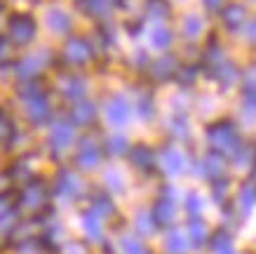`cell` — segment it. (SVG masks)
Masks as SVG:
<instances>
[{
    "mask_svg": "<svg viewBox=\"0 0 256 254\" xmlns=\"http://www.w3.org/2000/svg\"><path fill=\"white\" fill-rule=\"evenodd\" d=\"M207 141H210L212 151H216L221 155H235L242 148V139L238 134V127L230 120H221V123L212 125L207 130Z\"/></svg>",
    "mask_w": 256,
    "mask_h": 254,
    "instance_id": "6da1fadb",
    "label": "cell"
},
{
    "mask_svg": "<svg viewBox=\"0 0 256 254\" xmlns=\"http://www.w3.org/2000/svg\"><path fill=\"white\" fill-rule=\"evenodd\" d=\"M38 33V24L31 15H24V12H16L8 19V38L14 43V45H28L33 43Z\"/></svg>",
    "mask_w": 256,
    "mask_h": 254,
    "instance_id": "7a4b0ae2",
    "label": "cell"
},
{
    "mask_svg": "<svg viewBox=\"0 0 256 254\" xmlns=\"http://www.w3.org/2000/svg\"><path fill=\"white\" fill-rule=\"evenodd\" d=\"M22 97H24V104H26V116H28V120L36 125L45 123L47 118H50V104H47L42 90L31 87V90L22 92Z\"/></svg>",
    "mask_w": 256,
    "mask_h": 254,
    "instance_id": "3957f363",
    "label": "cell"
},
{
    "mask_svg": "<svg viewBox=\"0 0 256 254\" xmlns=\"http://www.w3.org/2000/svg\"><path fill=\"white\" fill-rule=\"evenodd\" d=\"M47 202V191L45 186L40 184V181H26V188H24L22 198H19V207L26 209V212H40V209L45 207Z\"/></svg>",
    "mask_w": 256,
    "mask_h": 254,
    "instance_id": "277c9868",
    "label": "cell"
},
{
    "mask_svg": "<svg viewBox=\"0 0 256 254\" xmlns=\"http://www.w3.org/2000/svg\"><path fill=\"white\" fill-rule=\"evenodd\" d=\"M94 57L90 43L82 38H68L66 45H64V62L70 64V66H82Z\"/></svg>",
    "mask_w": 256,
    "mask_h": 254,
    "instance_id": "5b68a950",
    "label": "cell"
},
{
    "mask_svg": "<svg viewBox=\"0 0 256 254\" xmlns=\"http://www.w3.org/2000/svg\"><path fill=\"white\" fill-rule=\"evenodd\" d=\"M160 165H162V169L167 174H172V177L184 174V172H186V155L181 153L178 148L167 146V148H162V153H160Z\"/></svg>",
    "mask_w": 256,
    "mask_h": 254,
    "instance_id": "8992f818",
    "label": "cell"
},
{
    "mask_svg": "<svg viewBox=\"0 0 256 254\" xmlns=\"http://www.w3.org/2000/svg\"><path fill=\"white\" fill-rule=\"evenodd\" d=\"M73 139H76V130H73V125L70 123H56L50 132V146L52 151L56 153H62L66 148L73 144Z\"/></svg>",
    "mask_w": 256,
    "mask_h": 254,
    "instance_id": "52a82bcc",
    "label": "cell"
},
{
    "mask_svg": "<svg viewBox=\"0 0 256 254\" xmlns=\"http://www.w3.org/2000/svg\"><path fill=\"white\" fill-rule=\"evenodd\" d=\"M47 64V52L42 50V52H33V54H26L22 62H19V66H16V71H19V76L26 78V80H31V78H36L40 73V71L45 69Z\"/></svg>",
    "mask_w": 256,
    "mask_h": 254,
    "instance_id": "ba28073f",
    "label": "cell"
},
{
    "mask_svg": "<svg viewBox=\"0 0 256 254\" xmlns=\"http://www.w3.org/2000/svg\"><path fill=\"white\" fill-rule=\"evenodd\" d=\"M130 162L134 165V169H139L144 174H150L153 167H156V153L150 151V146L146 144H139L130 151Z\"/></svg>",
    "mask_w": 256,
    "mask_h": 254,
    "instance_id": "9c48e42d",
    "label": "cell"
},
{
    "mask_svg": "<svg viewBox=\"0 0 256 254\" xmlns=\"http://www.w3.org/2000/svg\"><path fill=\"white\" fill-rule=\"evenodd\" d=\"M176 71H178L176 69V59H174L172 54H162V57H158L156 62L150 64L148 73H150V78H153L156 83H164V80H170Z\"/></svg>",
    "mask_w": 256,
    "mask_h": 254,
    "instance_id": "30bf717a",
    "label": "cell"
},
{
    "mask_svg": "<svg viewBox=\"0 0 256 254\" xmlns=\"http://www.w3.org/2000/svg\"><path fill=\"white\" fill-rule=\"evenodd\" d=\"M76 162H78L80 169H96L101 162V151L94 141H82L78 148V155H76Z\"/></svg>",
    "mask_w": 256,
    "mask_h": 254,
    "instance_id": "8fae6325",
    "label": "cell"
},
{
    "mask_svg": "<svg viewBox=\"0 0 256 254\" xmlns=\"http://www.w3.org/2000/svg\"><path fill=\"white\" fill-rule=\"evenodd\" d=\"M56 188H59V193H62L64 198H78L80 193H82V181L78 179L76 172L62 169L59 179H56Z\"/></svg>",
    "mask_w": 256,
    "mask_h": 254,
    "instance_id": "7c38bea8",
    "label": "cell"
},
{
    "mask_svg": "<svg viewBox=\"0 0 256 254\" xmlns=\"http://www.w3.org/2000/svg\"><path fill=\"white\" fill-rule=\"evenodd\" d=\"M45 24L47 29L56 36H66L70 31V17L68 12H64L62 8H50L45 15Z\"/></svg>",
    "mask_w": 256,
    "mask_h": 254,
    "instance_id": "4fadbf2b",
    "label": "cell"
},
{
    "mask_svg": "<svg viewBox=\"0 0 256 254\" xmlns=\"http://www.w3.org/2000/svg\"><path fill=\"white\" fill-rule=\"evenodd\" d=\"M106 118H108L116 127H122V125L130 120V106H127L124 97L118 94V97H113V99L106 104Z\"/></svg>",
    "mask_w": 256,
    "mask_h": 254,
    "instance_id": "5bb4252c",
    "label": "cell"
},
{
    "mask_svg": "<svg viewBox=\"0 0 256 254\" xmlns=\"http://www.w3.org/2000/svg\"><path fill=\"white\" fill-rule=\"evenodd\" d=\"M221 22H224L226 29L238 31V29H242L244 22H247V10L242 8V5H238V3H230V5H226V8L221 10Z\"/></svg>",
    "mask_w": 256,
    "mask_h": 254,
    "instance_id": "9a60e30c",
    "label": "cell"
},
{
    "mask_svg": "<svg viewBox=\"0 0 256 254\" xmlns=\"http://www.w3.org/2000/svg\"><path fill=\"white\" fill-rule=\"evenodd\" d=\"M202 174L212 181H216V179H224L226 174V158L216 151H212L210 155H204V160H202Z\"/></svg>",
    "mask_w": 256,
    "mask_h": 254,
    "instance_id": "2e32d148",
    "label": "cell"
},
{
    "mask_svg": "<svg viewBox=\"0 0 256 254\" xmlns=\"http://www.w3.org/2000/svg\"><path fill=\"white\" fill-rule=\"evenodd\" d=\"M76 5L92 19H106L110 15V0H76Z\"/></svg>",
    "mask_w": 256,
    "mask_h": 254,
    "instance_id": "e0dca14e",
    "label": "cell"
},
{
    "mask_svg": "<svg viewBox=\"0 0 256 254\" xmlns=\"http://www.w3.org/2000/svg\"><path fill=\"white\" fill-rule=\"evenodd\" d=\"M242 116L247 120H256V78L249 76L242 90Z\"/></svg>",
    "mask_w": 256,
    "mask_h": 254,
    "instance_id": "ac0fdd59",
    "label": "cell"
},
{
    "mask_svg": "<svg viewBox=\"0 0 256 254\" xmlns=\"http://www.w3.org/2000/svg\"><path fill=\"white\" fill-rule=\"evenodd\" d=\"M153 219H156L158 226H172L174 219H176V207L170 198H160L153 207Z\"/></svg>",
    "mask_w": 256,
    "mask_h": 254,
    "instance_id": "d6986e66",
    "label": "cell"
},
{
    "mask_svg": "<svg viewBox=\"0 0 256 254\" xmlns=\"http://www.w3.org/2000/svg\"><path fill=\"white\" fill-rule=\"evenodd\" d=\"M207 240H210V233H207L204 221H202L200 216H193L190 223H188V242H190V247L207 245Z\"/></svg>",
    "mask_w": 256,
    "mask_h": 254,
    "instance_id": "ffe728a7",
    "label": "cell"
},
{
    "mask_svg": "<svg viewBox=\"0 0 256 254\" xmlns=\"http://www.w3.org/2000/svg\"><path fill=\"white\" fill-rule=\"evenodd\" d=\"M62 94L70 101H80L85 97V83L76 76H64L62 78Z\"/></svg>",
    "mask_w": 256,
    "mask_h": 254,
    "instance_id": "44dd1931",
    "label": "cell"
},
{
    "mask_svg": "<svg viewBox=\"0 0 256 254\" xmlns=\"http://www.w3.org/2000/svg\"><path fill=\"white\" fill-rule=\"evenodd\" d=\"M70 118H73L76 125H90L96 118V106H94L92 101H78L73 106V111H70Z\"/></svg>",
    "mask_w": 256,
    "mask_h": 254,
    "instance_id": "7402d4cb",
    "label": "cell"
},
{
    "mask_svg": "<svg viewBox=\"0 0 256 254\" xmlns=\"http://www.w3.org/2000/svg\"><path fill=\"white\" fill-rule=\"evenodd\" d=\"M164 247H167V252L170 254H186L190 242H188V235H184L181 231H170L167 233V240H164Z\"/></svg>",
    "mask_w": 256,
    "mask_h": 254,
    "instance_id": "603a6c76",
    "label": "cell"
},
{
    "mask_svg": "<svg viewBox=\"0 0 256 254\" xmlns=\"http://www.w3.org/2000/svg\"><path fill=\"white\" fill-rule=\"evenodd\" d=\"M210 247L214 254H235V247H233V240L226 231H216L214 235L210 238Z\"/></svg>",
    "mask_w": 256,
    "mask_h": 254,
    "instance_id": "cb8c5ba5",
    "label": "cell"
},
{
    "mask_svg": "<svg viewBox=\"0 0 256 254\" xmlns=\"http://www.w3.org/2000/svg\"><path fill=\"white\" fill-rule=\"evenodd\" d=\"M210 71H212V76L216 78L221 85H226V87L238 80V69H235L230 62H221L218 66H214V69H210Z\"/></svg>",
    "mask_w": 256,
    "mask_h": 254,
    "instance_id": "d4e9b609",
    "label": "cell"
},
{
    "mask_svg": "<svg viewBox=\"0 0 256 254\" xmlns=\"http://www.w3.org/2000/svg\"><path fill=\"white\" fill-rule=\"evenodd\" d=\"M254 205H256V188L247 181V184L240 188V195H238V207H240L242 214L247 216V214H252Z\"/></svg>",
    "mask_w": 256,
    "mask_h": 254,
    "instance_id": "484cf974",
    "label": "cell"
},
{
    "mask_svg": "<svg viewBox=\"0 0 256 254\" xmlns=\"http://www.w3.org/2000/svg\"><path fill=\"white\" fill-rule=\"evenodd\" d=\"M202 29H204V22H202L200 15H188L186 19H184V36H186L188 40L198 38L202 33Z\"/></svg>",
    "mask_w": 256,
    "mask_h": 254,
    "instance_id": "4316f807",
    "label": "cell"
},
{
    "mask_svg": "<svg viewBox=\"0 0 256 254\" xmlns=\"http://www.w3.org/2000/svg\"><path fill=\"white\" fill-rule=\"evenodd\" d=\"M146 15L153 19H167L172 15L170 3L167 0H148L146 3Z\"/></svg>",
    "mask_w": 256,
    "mask_h": 254,
    "instance_id": "83f0119b",
    "label": "cell"
},
{
    "mask_svg": "<svg viewBox=\"0 0 256 254\" xmlns=\"http://www.w3.org/2000/svg\"><path fill=\"white\" fill-rule=\"evenodd\" d=\"M150 43L156 50H167L172 45V31L170 29H164V26H156L153 31H150Z\"/></svg>",
    "mask_w": 256,
    "mask_h": 254,
    "instance_id": "f1b7e54d",
    "label": "cell"
},
{
    "mask_svg": "<svg viewBox=\"0 0 256 254\" xmlns=\"http://www.w3.org/2000/svg\"><path fill=\"white\" fill-rule=\"evenodd\" d=\"M101 216H96L94 212H90V214L82 216V226H85V231L90 238L94 240H99L101 238V221H99Z\"/></svg>",
    "mask_w": 256,
    "mask_h": 254,
    "instance_id": "f546056e",
    "label": "cell"
},
{
    "mask_svg": "<svg viewBox=\"0 0 256 254\" xmlns=\"http://www.w3.org/2000/svg\"><path fill=\"white\" fill-rule=\"evenodd\" d=\"M158 228L156 219H153V214H146V212H139L136 214V231L141 233V235H150V233Z\"/></svg>",
    "mask_w": 256,
    "mask_h": 254,
    "instance_id": "4dcf8cb0",
    "label": "cell"
},
{
    "mask_svg": "<svg viewBox=\"0 0 256 254\" xmlns=\"http://www.w3.org/2000/svg\"><path fill=\"white\" fill-rule=\"evenodd\" d=\"M106 151L113 155H122L127 153V139L122 134H116V137H108L106 139Z\"/></svg>",
    "mask_w": 256,
    "mask_h": 254,
    "instance_id": "1f68e13d",
    "label": "cell"
},
{
    "mask_svg": "<svg viewBox=\"0 0 256 254\" xmlns=\"http://www.w3.org/2000/svg\"><path fill=\"white\" fill-rule=\"evenodd\" d=\"M14 137V123L5 113H0V144H10Z\"/></svg>",
    "mask_w": 256,
    "mask_h": 254,
    "instance_id": "d6a6232c",
    "label": "cell"
},
{
    "mask_svg": "<svg viewBox=\"0 0 256 254\" xmlns=\"http://www.w3.org/2000/svg\"><path fill=\"white\" fill-rule=\"evenodd\" d=\"M92 212L96 216H108V214H113V202H110L106 195H96V198H94V205H92Z\"/></svg>",
    "mask_w": 256,
    "mask_h": 254,
    "instance_id": "836d02e7",
    "label": "cell"
},
{
    "mask_svg": "<svg viewBox=\"0 0 256 254\" xmlns=\"http://www.w3.org/2000/svg\"><path fill=\"white\" fill-rule=\"evenodd\" d=\"M139 116L144 120H150L153 118V97L150 94H141L139 97Z\"/></svg>",
    "mask_w": 256,
    "mask_h": 254,
    "instance_id": "e575fe53",
    "label": "cell"
},
{
    "mask_svg": "<svg viewBox=\"0 0 256 254\" xmlns=\"http://www.w3.org/2000/svg\"><path fill=\"white\" fill-rule=\"evenodd\" d=\"M226 195H228V179H216L214 181V200L224 205Z\"/></svg>",
    "mask_w": 256,
    "mask_h": 254,
    "instance_id": "d590c367",
    "label": "cell"
},
{
    "mask_svg": "<svg viewBox=\"0 0 256 254\" xmlns=\"http://www.w3.org/2000/svg\"><path fill=\"white\" fill-rule=\"evenodd\" d=\"M172 134L174 137H186L188 134V123H186V118H174L172 120Z\"/></svg>",
    "mask_w": 256,
    "mask_h": 254,
    "instance_id": "8d00e7d4",
    "label": "cell"
},
{
    "mask_svg": "<svg viewBox=\"0 0 256 254\" xmlns=\"http://www.w3.org/2000/svg\"><path fill=\"white\" fill-rule=\"evenodd\" d=\"M186 209L190 212L193 216H198L202 212V198L198 195V193H190L188 195V205H186Z\"/></svg>",
    "mask_w": 256,
    "mask_h": 254,
    "instance_id": "74e56055",
    "label": "cell"
},
{
    "mask_svg": "<svg viewBox=\"0 0 256 254\" xmlns=\"http://www.w3.org/2000/svg\"><path fill=\"white\" fill-rule=\"evenodd\" d=\"M106 184L113 188V191H122V177L118 172H108L106 174Z\"/></svg>",
    "mask_w": 256,
    "mask_h": 254,
    "instance_id": "f35d334b",
    "label": "cell"
},
{
    "mask_svg": "<svg viewBox=\"0 0 256 254\" xmlns=\"http://www.w3.org/2000/svg\"><path fill=\"white\" fill-rule=\"evenodd\" d=\"M10 38H0V62H8L12 59V52H10Z\"/></svg>",
    "mask_w": 256,
    "mask_h": 254,
    "instance_id": "ab89813d",
    "label": "cell"
},
{
    "mask_svg": "<svg viewBox=\"0 0 256 254\" xmlns=\"http://www.w3.org/2000/svg\"><path fill=\"white\" fill-rule=\"evenodd\" d=\"M181 73H176L178 76V83H193L195 78V66H188V69H178Z\"/></svg>",
    "mask_w": 256,
    "mask_h": 254,
    "instance_id": "60d3db41",
    "label": "cell"
},
{
    "mask_svg": "<svg viewBox=\"0 0 256 254\" xmlns=\"http://www.w3.org/2000/svg\"><path fill=\"white\" fill-rule=\"evenodd\" d=\"M204 3V8L212 10V12H218V10H224V3L226 0H202Z\"/></svg>",
    "mask_w": 256,
    "mask_h": 254,
    "instance_id": "b9f144b4",
    "label": "cell"
},
{
    "mask_svg": "<svg viewBox=\"0 0 256 254\" xmlns=\"http://www.w3.org/2000/svg\"><path fill=\"white\" fill-rule=\"evenodd\" d=\"M244 33H247V40H249V43H254V45H256V19L247 24V31H244Z\"/></svg>",
    "mask_w": 256,
    "mask_h": 254,
    "instance_id": "7bdbcfd3",
    "label": "cell"
},
{
    "mask_svg": "<svg viewBox=\"0 0 256 254\" xmlns=\"http://www.w3.org/2000/svg\"><path fill=\"white\" fill-rule=\"evenodd\" d=\"M10 181H12V177H10V174H5V172H0V195L5 193V188L10 186Z\"/></svg>",
    "mask_w": 256,
    "mask_h": 254,
    "instance_id": "ee69618b",
    "label": "cell"
},
{
    "mask_svg": "<svg viewBox=\"0 0 256 254\" xmlns=\"http://www.w3.org/2000/svg\"><path fill=\"white\" fill-rule=\"evenodd\" d=\"M5 214H10V202H8L5 195H0V219H2Z\"/></svg>",
    "mask_w": 256,
    "mask_h": 254,
    "instance_id": "f6af8a7d",
    "label": "cell"
},
{
    "mask_svg": "<svg viewBox=\"0 0 256 254\" xmlns=\"http://www.w3.org/2000/svg\"><path fill=\"white\" fill-rule=\"evenodd\" d=\"M249 184L256 188V167H254V172H252V179H249Z\"/></svg>",
    "mask_w": 256,
    "mask_h": 254,
    "instance_id": "bcb514c9",
    "label": "cell"
},
{
    "mask_svg": "<svg viewBox=\"0 0 256 254\" xmlns=\"http://www.w3.org/2000/svg\"><path fill=\"white\" fill-rule=\"evenodd\" d=\"M2 3H5V0H0V8H2Z\"/></svg>",
    "mask_w": 256,
    "mask_h": 254,
    "instance_id": "7dc6e473",
    "label": "cell"
},
{
    "mask_svg": "<svg viewBox=\"0 0 256 254\" xmlns=\"http://www.w3.org/2000/svg\"><path fill=\"white\" fill-rule=\"evenodd\" d=\"M249 3H256V0H249Z\"/></svg>",
    "mask_w": 256,
    "mask_h": 254,
    "instance_id": "c3c4849f",
    "label": "cell"
}]
</instances>
